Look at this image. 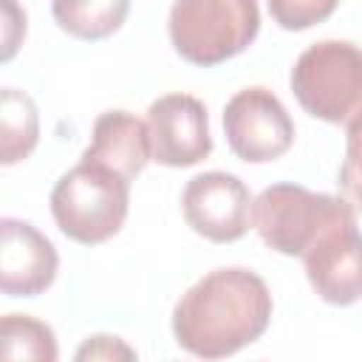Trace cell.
Masks as SVG:
<instances>
[{"mask_svg": "<svg viewBox=\"0 0 362 362\" xmlns=\"http://www.w3.org/2000/svg\"><path fill=\"white\" fill-rule=\"evenodd\" d=\"M272 311V291L257 272L223 266L206 272L178 297L170 325L187 354L215 362L260 339Z\"/></svg>", "mask_w": 362, "mask_h": 362, "instance_id": "cell-1", "label": "cell"}, {"mask_svg": "<svg viewBox=\"0 0 362 362\" xmlns=\"http://www.w3.org/2000/svg\"><path fill=\"white\" fill-rule=\"evenodd\" d=\"M345 221H356V209L342 195L314 192L291 181L266 187L252 204V226L260 240L286 257H303L317 238Z\"/></svg>", "mask_w": 362, "mask_h": 362, "instance_id": "cell-2", "label": "cell"}, {"mask_svg": "<svg viewBox=\"0 0 362 362\" xmlns=\"http://www.w3.org/2000/svg\"><path fill=\"white\" fill-rule=\"evenodd\" d=\"M48 204L65 238L82 246H96L119 235L124 226L130 209V181L105 167L79 161L57 178Z\"/></svg>", "mask_w": 362, "mask_h": 362, "instance_id": "cell-3", "label": "cell"}, {"mask_svg": "<svg viewBox=\"0 0 362 362\" xmlns=\"http://www.w3.org/2000/svg\"><path fill=\"white\" fill-rule=\"evenodd\" d=\"M167 31L181 59L209 68L243 54L255 42L260 8L255 0H175Z\"/></svg>", "mask_w": 362, "mask_h": 362, "instance_id": "cell-4", "label": "cell"}, {"mask_svg": "<svg viewBox=\"0 0 362 362\" xmlns=\"http://www.w3.org/2000/svg\"><path fill=\"white\" fill-rule=\"evenodd\" d=\"M291 93L300 107L328 124H351L362 113V45L317 40L291 68Z\"/></svg>", "mask_w": 362, "mask_h": 362, "instance_id": "cell-5", "label": "cell"}, {"mask_svg": "<svg viewBox=\"0 0 362 362\" xmlns=\"http://www.w3.org/2000/svg\"><path fill=\"white\" fill-rule=\"evenodd\" d=\"M223 133L229 150L246 164L274 161L294 144V122L286 105L263 85L240 88L223 105Z\"/></svg>", "mask_w": 362, "mask_h": 362, "instance_id": "cell-6", "label": "cell"}, {"mask_svg": "<svg viewBox=\"0 0 362 362\" xmlns=\"http://www.w3.org/2000/svg\"><path fill=\"white\" fill-rule=\"evenodd\" d=\"M252 204L249 187L235 173L223 170L192 175L181 192L187 226L212 243L240 240L252 226Z\"/></svg>", "mask_w": 362, "mask_h": 362, "instance_id": "cell-7", "label": "cell"}, {"mask_svg": "<svg viewBox=\"0 0 362 362\" xmlns=\"http://www.w3.org/2000/svg\"><path fill=\"white\" fill-rule=\"evenodd\" d=\"M153 161L164 167H192L209 158L212 133L206 105L192 93H164L147 107Z\"/></svg>", "mask_w": 362, "mask_h": 362, "instance_id": "cell-8", "label": "cell"}, {"mask_svg": "<svg viewBox=\"0 0 362 362\" xmlns=\"http://www.w3.org/2000/svg\"><path fill=\"white\" fill-rule=\"evenodd\" d=\"M305 277L328 305H354L362 300V232L356 221L337 223L303 255Z\"/></svg>", "mask_w": 362, "mask_h": 362, "instance_id": "cell-9", "label": "cell"}, {"mask_svg": "<svg viewBox=\"0 0 362 362\" xmlns=\"http://www.w3.org/2000/svg\"><path fill=\"white\" fill-rule=\"evenodd\" d=\"M57 246L28 221H0V288L8 297H37L57 280Z\"/></svg>", "mask_w": 362, "mask_h": 362, "instance_id": "cell-10", "label": "cell"}, {"mask_svg": "<svg viewBox=\"0 0 362 362\" xmlns=\"http://www.w3.org/2000/svg\"><path fill=\"white\" fill-rule=\"evenodd\" d=\"M85 164L105 167L133 181L147 161H153V141L147 122H141L130 110H105L93 119L90 141L82 153Z\"/></svg>", "mask_w": 362, "mask_h": 362, "instance_id": "cell-11", "label": "cell"}, {"mask_svg": "<svg viewBox=\"0 0 362 362\" xmlns=\"http://www.w3.org/2000/svg\"><path fill=\"white\" fill-rule=\"evenodd\" d=\"M40 141V113L25 90H0V164L11 167L34 153Z\"/></svg>", "mask_w": 362, "mask_h": 362, "instance_id": "cell-12", "label": "cell"}, {"mask_svg": "<svg viewBox=\"0 0 362 362\" xmlns=\"http://www.w3.org/2000/svg\"><path fill=\"white\" fill-rule=\"evenodd\" d=\"M57 334L31 314H6L0 320V362H57Z\"/></svg>", "mask_w": 362, "mask_h": 362, "instance_id": "cell-13", "label": "cell"}, {"mask_svg": "<svg viewBox=\"0 0 362 362\" xmlns=\"http://www.w3.org/2000/svg\"><path fill=\"white\" fill-rule=\"evenodd\" d=\"M130 11L127 0H90V3H74V0H57L51 6V14L62 31L79 40H105L113 31L122 28L124 17Z\"/></svg>", "mask_w": 362, "mask_h": 362, "instance_id": "cell-14", "label": "cell"}, {"mask_svg": "<svg viewBox=\"0 0 362 362\" xmlns=\"http://www.w3.org/2000/svg\"><path fill=\"white\" fill-rule=\"evenodd\" d=\"M337 187H339L342 198L356 212H362V113L348 124V133H345V158L339 164Z\"/></svg>", "mask_w": 362, "mask_h": 362, "instance_id": "cell-15", "label": "cell"}, {"mask_svg": "<svg viewBox=\"0 0 362 362\" xmlns=\"http://www.w3.org/2000/svg\"><path fill=\"white\" fill-rule=\"evenodd\" d=\"M337 0H269V14L286 31H303L334 14Z\"/></svg>", "mask_w": 362, "mask_h": 362, "instance_id": "cell-16", "label": "cell"}, {"mask_svg": "<svg viewBox=\"0 0 362 362\" xmlns=\"http://www.w3.org/2000/svg\"><path fill=\"white\" fill-rule=\"evenodd\" d=\"M71 362H139V354L124 337L99 331L76 345Z\"/></svg>", "mask_w": 362, "mask_h": 362, "instance_id": "cell-17", "label": "cell"}, {"mask_svg": "<svg viewBox=\"0 0 362 362\" xmlns=\"http://www.w3.org/2000/svg\"><path fill=\"white\" fill-rule=\"evenodd\" d=\"M25 37V11L14 3L3 6V62H8Z\"/></svg>", "mask_w": 362, "mask_h": 362, "instance_id": "cell-18", "label": "cell"}]
</instances>
